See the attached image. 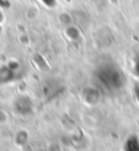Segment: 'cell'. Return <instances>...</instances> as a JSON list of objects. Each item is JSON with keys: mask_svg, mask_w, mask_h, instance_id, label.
I'll list each match as a JSON object with an SVG mask.
<instances>
[{"mask_svg": "<svg viewBox=\"0 0 139 151\" xmlns=\"http://www.w3.org/2000/svg\"><path fill=\"white\" fill-rule=\"evenodd\" d=\"M94 81L100 89L107 94L117 93L126 86L124 73L112 62L99 65L94 72Z\"/></svg>", "mask_w": 139, "mask_h": 151, "instance_id": "obj_1", "label": "cell"}, {"mask_svg": "<svg viewBox=\"0 0 139 151\" xmlns=\"http://www.w3.org/2000/svg\"><path fill=\"white\" fill-rule=\"evenodd\" d=\"M123 150L124 151H139V139H138V136L132 135V136L127 137V140L124 141Z\"/></svg>", "mask_w": 139, "mask_h": 151, "instance_id": "obj_2", "label": "cell"}, {"mask_svg": "<svg viewBox=\"0 0 139 151\" xmlns=\"http://www.w3.org/2000/svg\"><path fill=\"white\" fill-rule=\"evenodd\" d=\"M133 92H134V97L137 99V102L139 103V82L134 84V88H133Z\"/></svg>", "mask_w": 139, "mask_h": 151, "instance_id": "obj_3", "label": "cell"}]
</instances>
